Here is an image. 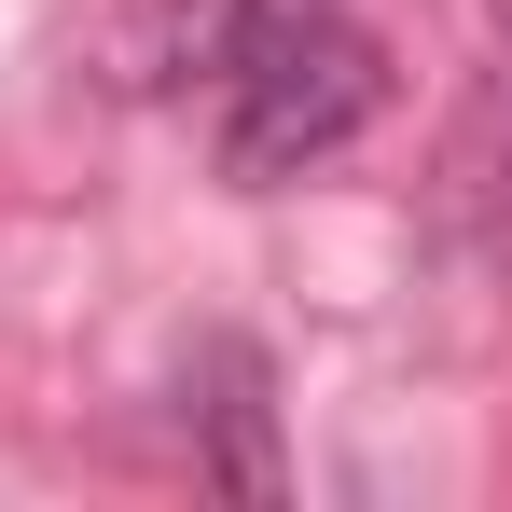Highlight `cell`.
I'll use <instances>...</instances> for the list:
<instances>
[{
	"label": "cell",
	"mask_w": 512,
	"mask_h": 512,
	"mask_svg": "<svg viewBox=\"0 0 512 512\" xmlns=\"http://www.w3.org/2000/svg\"><path fill=\"white\" fill-rule=\"evenodd\" d=\"M139 70L167 97L208 84L222 180H250V194L333 167L346 139L388 111V56H374V28L346 0H167L153 42H139Z\"/></svg>",
	"instance_id": "6da1fadb"
},
{
	"label": "cell",
	"mask_w": 512,
	"mask_h": 512,
	"mask_svg": "<svg viewBox=\"0 0 512 512\" xmlns=\"http://www.w3.org/2000/svg\"><path fill=\"white\" fill-rule=\"evenodd\" d=\"M180 429H194L208 485L277 499V402H263V346L250 333H208L194 360H180Z\"/></svg>",
	"instance_id": "7a4b0ae2"
},
{
	"label": "cell",
	"mask_w": 512,
	"mask_h": 512,
	"mask_svg": "<svg viewBox=\"0 0 512 512\" xmlns=\"http://www.w3.org/2000/svg\"><path fill=\"white\" fill-rule=\"evenodd\" d=\"M499 28H512V0H499Z\"/></svg>",
	"instance_id": "3957f363"
}]
</instances>
